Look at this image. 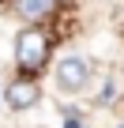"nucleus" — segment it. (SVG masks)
Masks as SVG:
<instances>
[{
  "label": "nucleus",
  "mask_w": 124,
  "mask_h": 128,
  "mask_svg": "<svg viewBox=\"0 0 124 128\" xmlns=\"http://www.w3.org/2000/svg\"><path fill=\"white\" fill-rule=\"evenodd\" d=\"M49 34L38 30V26H26L19 38H15V64H19V72L30 79L34 72L45 68V60H49Z\"/></svg>",
  "instance_id": "nucleus-1"
},
{
  "label": "nucleus",
  "mask_w": 124,
  "mask_h": 128,
  "mask_svg": "<svg viewBox=\"0 0 124 128\" xmlns=\"http://www.w3.org/2000/svg\"><path fill=\"white\" fill-rule=\"evenodd\" d=\"M90 76H94V68H90V60L87 56H64L56 64V87L64 90V94H83L87 87H90Z\"/></svg>",
  "instance_id": "nucleus-2"
},
{
  "label": "nucleus",
  "mask_w": 124,
  "mask_h": 128,
  "mask_svg": "<svg viewBox=\"0 0 124 128\" xmlns=\"http://www.w3.org/2000/svg\"><path fill=\"white\" fill-rule=\"evenodd\" d=\"M38 102H41V87H38V79L19 76V79H11V83L4 87V109H11V113L34 109Z\"/></svg>",
  "instance_id": "nucleus-3"
},
{
  "label": "nucleus",
  "mask_w": 124,
  "mask_h": 128,
  "mask_svg": "<svg viewBox=\"0 0 124 128\" xmlns=\"http://www.w3.org/2000/svg\"><path fill=\"white\" fill-rule=\"evenodd\" d=\"M53 4H56V0H15V8H19L23 15H45Z\"/></svg>",
  "instance_id": "nucleus-4"
},
{
  "label": "nucleus",
  "mask_w": 124,
  "mask_h": 128,
  "mask_svg": "<svg viewBox=\"0 0 124 128\" xmlns=\"http://www.w3.org/2000/svg\"><path fill=\"white\" fill-rule=\"evenodd\" d=\"M0 106H4V87H0Z\"/></svg>",
  "instance_id": "nucleus-5"
},
{
  "label": "nucleus",
  "mask_w": 124,
  "mask_h": 128,
  "mask_svg": "<svg viewBox=\"0 0 124 128\" xmlns=\"http://www.w3.org/2000/svg\"><path fill=\"white\" fill-rule=\"evenodd\" d=\"M120 128H124V124H120Z\"/></svg>",
  "instance_id": "nucleus-6"
}]
</instances>
